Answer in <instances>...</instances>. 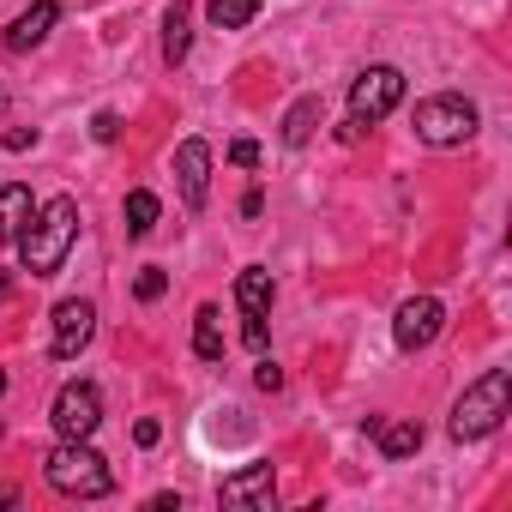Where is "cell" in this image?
<instances>
[{"instance_id":"cell-12","label":"cell","mask_w":512,"mask_h":512,"mask_svg":"<svg viewBox=\"0 0 512 512\" xmlns=\"http://www.w3.org/2000/svg\"><path fill=\"white\" fill-rule=\"evenodd\" d=\"M55 19H61V7H55V0H37V7H31V13H25L13 31H7V49H19V55H25V49H37V43L55 31Z\"/></svg>"},{"instance_id":"cell-16","label":"cell","mask_w":512,"mask_h":512,"mask_svg":"<svg viewBox=\"0 0 512 512\" xmlns=\"http://www.w3.org/2000/svg\"><path fill=\"white\" fill-rule=\"evenodd\" d=\"M374 434H380V452L386 458H410L422 446V428L416 422H374Z\"/></svg>"},{"instance_id":"cell-14","label":"cell","mask_w":512,"mask_h":512,"mask_svg":"<svg viewBox=\"0 0 512 512\" xmlns=\"http://www.w3.org/2000/svg\"><path fill=\"white\" fill-rule=\"evenodd\" d=\"M187 49H193V7L175 0L169 19H163V61H187Z\"/></svg>"},{"instance_id":"cell-13","label":"cell","mask_w":512,"mask_h":512,"mask_svg":"<svg viewBox=\"0 0 512 512\" xmlns=\"http://www.w3.org/2000/svg\"><path fill=\"white\" fill-rule=\"evenodd\" d=\"M31 217H37V205H31V187L7 181V187H0V241H19Z\"/></svg>"},{"instance_id":"cell-22","label":"cell","mask_w":512,"mask_h":512,"mask_svg":"<svg viewBox=\"0 0 512 512\" xmlns=\"http://www.w3.org/2000/svg\"><path fill=\"white\" fill-rule=\"evenodd\" d=\"M253 380H260V392H278V386H284V368H272V362H260V374H253Z\"/></svg>"},{"instance_id":"cell-18","label":"cell","mask_w":512,"mask_h":512,"mask_svg":"<svg viewBox=\"0 0 512 512\" xmlns=\"http://www.w3.org/2000/svg\"><path fill=\"white\" fill-rule=\"evenodd\" d=\"M193 350H199V362H217V356H223V332H217V308H199V314H193Z\"/></svg>"},{"instance_id":"cell-21","label":"cell","mask_w":512,"mask_h":512,"mask_svg":"<svg viewBox=\"0 0 512 512\" xmlns=\"http://www.w3.org/2000/svg\"><path fill=\"white\" fill-rule=\"evenodd\" d=\"M229 163L253 169V163H260V145H253V139H235V145H229Z\"/></svg>"},{"instance_id":"cell-4","label":"cell","mask_w":512,"mask_h":512,"mask_svg":"<svg viewBox=\"0 0 512 512\" xmlns=\"http://www.w3.org/2000/svg\"><path fill=\"white\" fill-rule=\"evenodd\" d=\"M470 133H476V103H464V97H452V91L416 103V139H422V145H440V151H446V145H464Z\"/></svg>"},{"instance_id":"cell-10","label":"cell","mask_w":512,"mask_h":512,"mask_svg":"<svg viewBox=\"0 0 512 512\" xmlns=\"http://www.w3.org/2000/svg\"><path fill=\"white\" fill-rule=\"evenodd\" d=\"M91 332H97V308L91 302H61L55 308V356L61 362H73L91 344Z\"/></svg>"},{"instance_id":"cell-26","label":"cell","mask_w":512,"mask_h":512,"mask_svg":"<svg viewBox=\"0 0 512 512\" xmlns=\"http://www.w3.org/2000/svg\"><path fill=\"white\" fill-rule=\"evenodd\" d=\"M362 133H368V121H356V115H350V121H344V127H338V139H344V145H356V139H362Z\"/></svg>"},{"instance_id":"cell-3","label":"cell","mask_w":512,"mask_h":512,"mask_svg":"<svg viewBox=\"0 0 512 512\" xmlns=\"http://www.w3.org/2000/svg\"><path fill=\"white\" fill-rule=\"evenodd\" d=\"M506 398H512V374H506V368L482 374V380L458 398V410H452V440H482V434H494L500 416H506Z\"/></svg>"},{"instance_id":"cell-29","label":"cell","mask_w":512,"mask_h":512,"mask_svg":"<svg viewBox=\"0 0 512 512\" xmlns=\"http://www.w3.org/2000/svg\"><path fill=\"white\" fill-rule=\"evenodd\" d=\"M0 392H7V374H0Z\"/></svg>"},{"instance_id":"cell-20","label":"cell","mask_w":512,"mask_h":512,"mask_svg":"<svg viewBox=\"0 0 512 512\" xmlns=\"http://www.w3.org/2000/svg\"><path fill=\"white\" fill-rule=\"evenodd\" d=\"M133 290H139V302H157V296H163V290H169V278H163V272H157V266H145V272H139V284H133Z\"/></svg>"},{"instance_id":"cell-5","label":"cell","mask_w":512,"mask_h":512,"mask_svg":"<svg viewBox=\"0 0 512 512\" xmlns=\"http://www.w3.org/2000/svg\"><path fill=\"white\" fill-rule=\"evenodd\" d=\"M404 103V73L398 67H368V73H356V85H350V115L356 121H386L392 109Z\"/></svg>"},{"instance_id":"cell-9","label":"cell","mask_w":512,"mask_h":512,"mask_svg":"<svg viewBox=\"0 0 512 512\" xmlns=\"http://www.w3.org/2000/svg\"><path fill=\"white\" fill-rule=\"evenodd\" d=\"M272 494H278L272 464H247V470L223 476V488H217V500H223V506H272Z\"/></svg>"},{"instance_id":"cell-1","label":"cell","mask_w":512,"mask_h":512,"mask_svg":"<svg viewBox=\"0 0 512 512\" xmlns=\"http://www.w3.org/2000/svg\"><path fill=\"white\" fill-rule=\"evenodd\" d=\"M73 241H79V205H73V199H49V205L31 217V229L19 235L25 272H31V278H55L61 260L73 253Z\"/></svg>"},{"instance_id":"cell-28","label":"cell","mask_w":512,"mask_h":512,"mask_svg":"<svg viewBox=\"0 0 512 512\" xmlns=\"http://www.w3.org/2000/svg\"><path fill=\"white\" fill-rule=\"evenodd\" d=\"M0 109H7V85H0Z\"/></svg>"},{"instance_id":"cell-24","label":"cell","mask_w":512,"mask_h":512,"mask_svg":"<svg viewBox=\"0 0 512 512\" xmlns=\"http://www.w3.org/2000/svg\"><path fill=\"white\" fill-rule=\"evenodd\" d=\"M0 145H7V151H31V145H37V133H25V127H13L7 139H0Z\"/></svg>"},{"instance_id":"cell-17","label":"cell","mask_w":512,"mask_h":512,"mask_svg":"<svg viewBox=\"0 0 512 512\" xmlns=\"http://www.w3.org/2000/svg\"><path fill=\"white\" fill-rule=\"evenodd\" d=\"M314 127H320V97H302V103L284 115V145H308Z\"/></svg>"},{"instance_id":"cell-25","label":"cell","mask_w":512,"mask_h":512,"mask_svg":"<svg viewBox=\"0 0 512 512\" xmlns=\"http://www.w3.org/2000/svg\"><path fill=\"white\" fill-rule=\"evenodd\" d=\"M241 338H247V350H266V320H247Z\"/></svg>"},{"instance_id":"cell-8","label":"cell","mask_w":512,"mask_h":512,"mask_svg":"<svg viewBox=\"0 0 512 512\" xmlns=\"http://www.w3.org/2000/svg\"><path fill=\"white\" fill-rule=\"evenodd\" d=\"M175 181H181L187 211H199V205L211 199V145H205V139H181V151H175Z\"/></svg>"},{"instance_id":"cell-2","label":"cell","mask_w":512,"mask_h":512,"mask_svg":"<svg viewBox=\"0 0 512 512\" xmlns=\"http://www.w3.org/2000/svg\"><path fill=\"white\" fill-rule=\"evenodd\" d=\"M43 476H49V488L67 494V500H103V494L115 488L109 464H103L85 440H61V446L43 458Z\"/></svg>"},{"instance_id":"cell-6","label":"cell","mask_w":512,"mask_h":512,"mask_svg":"<svg viewBox=\"0 0 512 512\" xmlns=\"http://www.w3.org/2000/svg\"><path fill=\"white\" fill-rule=\"evenodd\" d=\"M55 434L61 440H91L97 434V422H103V398H97V386H61V398H55Z\"/></svg>"},{"instance_id":"cell-7","label":"cell","mask_w":512,"mask_h":512,"mask_svg":"<svg viewBox=\"0 0 512 512\" xmlns=\"http://www.w3.org/2000/svg\"><path fill=\"white\" fill-rule=\"evenodd\" d=\"M440 326H446V308L434 296H410L392 320V338H398V350H428L440 338Z\"/></svg>"},{"instance_id":"cell-11","label":"cell","mask_w":512,"mask_h":512,"mask_svg":"<svg viewBox=\"0 0 512 512\" xmlns=\"http://www.w3.org/2000/svg\"><path fill=\"white\" fill-rule=\"evenodd\" d=\"M235 308H241V320H266V308H272V272L266 266H247L235 278Z\"/></svg>"},{"instance_id":"cell-23","label":"cell","mask_w":512,"mask_h":512,"mask_svg":"<svg viewBox=\"0 0 512 512\" xmlns=\"http://www.w3.org/2000/svg\"><path fill=\"white\" fill-rule=\"evenodd\" d=\"M91 133H97V139H103V145H109V139H115V133H121V121H115V115H109V109H103V115H97V121H91Z\"/></svg>"},{"instance_id":"cell-15","label":"cell","mask_w":512,"mask_h":512,"mask_svg":"<svg viewBox=\"0 0 512 512\" xmlns=\"http://www.w3.org/2000/svg\"><path fill=\"white\" fill-rule=\"evenodd\" d=\"M266 0H205V19L217 25V31H241V25H253V13H260Z\"/></svg>"},{"instance_id":"cell-27","label":"cell","mask_w":512,"mask_h":512,"mask_svg":"<svg viewBox=\"0 0 512 512\" xmlns=\"http://www.w3.org/2000/svg\"><path fill=\"white\" fill-rule=\"evenodd\" d=\"M157 434H163V428H157V422H151V416H145V422H139V428H133V440H139V446H157Z\"/></svg>"},{"instance_id":"cell-19","label":"cell","mask_w":512,"mask_h":512,"mask_svg":"<svg viewBox=\"0 0 512 512\" xmlns=\"http://www.w3.org/2000/svg\"><path fill=\"white\" fill-rule=\"evenodd\" d=\"M151 229H157V193L133 187L127 193V235H151Z\"/></svg>"}]
</instances>
